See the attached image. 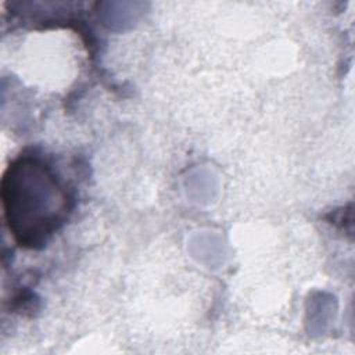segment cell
Returning a JSON list of instances; mask_svg holds the SVG:
<instances>
[{
    "mask_svg": "<svg viewBox=\"0 0 355 355\" xmlns=\"http://www.w3.org/2000/svg\"><path fill=\"white\" fill-rule=\"evenodd\" d=\"M3 202L15 239L29 247L44 243L62 222L65 196L39 161L21 159L3 179Z\"/></svg>",
    "mask_w": 355,
    "mask_h": 355,
    "instance_id": "obj_1",
    "label": "cell"
}]
</instances>
